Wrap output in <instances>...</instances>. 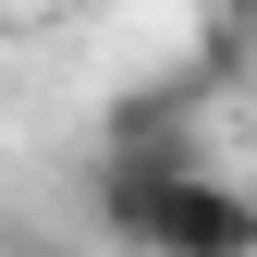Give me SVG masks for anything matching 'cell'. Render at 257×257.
I'll list each match as a JSON object with an SVG mask.
<instances>
[{
    "label": "cell",
    "instance_id": "cell-1",
    "mask_svg": "<svg viewBox=\"0 0 257 257\" xmlns=\"http://www.w3.org/2000/svg\"><path fill=\"white\" fill-rule=\"evenodd\" d=\"M86 208L135 257H257V196L196 172V159H172V147H98Z\"/></svg>",
    "mask_w": 257,
    "mask_h": 257
},
{
    "label": "cell",
    "instance_id": "cell-2",
    "mask_svg": "<svg viewBox=\"0 0 257 257\" xmlns=\"http://www.w3.org/2000/svg\"><path fill=\"white\" fill-rule=\"evenodd\" d=\"M245 25H257V0H233V37H245Z\"/></svg>",
    "mask_w": 257,
    "mask_h": 257
},
{
    "label": "cell",
    "instance_id": "cell-3",
    "mask_svg": "<svg viewBox=\"0 0 257 257\" xmlns=\"http://www.w3.org/2000/svg\"><path fill=\"white\" fill-rule=\"evenodd\" d=\"M0 13H25V0H0Z\"/></svg>",
    "mask_w": 257,
    "mask_h": 257
}]
</instances>
